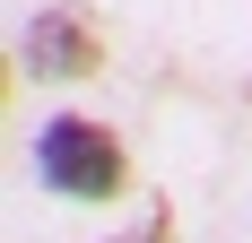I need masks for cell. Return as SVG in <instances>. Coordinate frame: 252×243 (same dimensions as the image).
Listing matches in <instances>:
<instances>
[{"mask_svg":"<svg viewBox=\"0 0 252 243\" xmlns=\"http://www.w3.org/2000/svg\"><path fill=\"white\" fill-rule=\"evenodd\" d=\"M35 182L52 200H70V209H113L130 191V148L96 113H44V130H35Z\"/></svg>","mask_w":252,"mask_h":243,"instance_id":"1","label":"cell"},{"mask_svg":"<svg viewBox=\"0 0 252 243\" xmlns=\"http://www.w3.org/2000/svg\"><path fill=\"white\" fill-rule=\"evenodd\" d=\"M18 70L35 78V87H78V78H96L104 70V26L87 18V9H70V0H44V9L18 26Z\"/></svg>","mask_w":252,"mask_h":243,"instance_id":"2","label":"cell"},{"mask_svg":"<svg viewBox=\"0 0 252 243\" xmlns=\"http://www.w3.org/2000/svg\"><path fill=\"white\" fill-rule=\"evenodd\" d=\"M130 243H174V226H165V217H148V226H139Z\"/></svg>","mask_w":252,"mask_h":243,"instance_id":"3","label":"cell"}]
</instances>
